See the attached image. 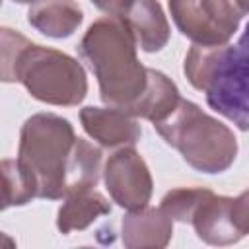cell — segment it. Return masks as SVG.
Returning a JSON list of instances; mask_svg holds the SVG:
<instances>
[{
  "label": "cell",
  "instance_id": "6da1fadb",
  "mask_svg": "<svg viewBox=\"0 0 249 249\" xmlns=\"http://www.w3.org/2000/svg\"><path fill=\"white\" fill-rule=\"evenodd\" d=\"M2 82H19L27 93L47 105L76 107L88 95L82 62L58 49L29 41L16 29L2 27Z\"/></svg>",
  "mask_w": 249,
  "mask_h": 249
},
{
  "label": "cell",
  "instance_id": "7a4b0ae2",
  "mask_svg": "<svg viewBox=\"0 0 249 249\" xmlns=\"http://www.w3.org/2000/svg\"><path fill=\"white\" fill-rule=\"evenodd\" d=\"M76 49L97 78L101 101L130 113L148 88V68L138 60V45L124 21L111 14L97 18Z\"/></svg>",
  "mask_w": 249,
  "mask_h": 249
},
{
  "label": "cell",
  "instance_id": "3957f363",
  "mask_svg": "<svg viewBox=\"0 0 249 249\" xmlns=\"http://www.w3.org/2000/svg\"><path fill=\"white\" fill-rule=\"evenodd\" d=\"M74 126L54 113H35L21 124L16 161L27 175L37 198L68 196L72 165L78 150Z\"/></svg>",
  "mask_w": 249,
  "mask_h": 249
},
{
  "label": "cell",
  "instance_id": "277c9868",
  "mask_svg": "<svg viewBox=\"0 0 249 249\" xmlns=\"http://www.w3.org/2000/svg\"><path fill=\"white\" fill-rule=\"evenodd\" d=\"M156 132L175 148L196 171L216 175L230 169L237 158V138L233 130L204 113L196 103L181 99L175 111L154 124Z\"/></svg>",
  "mask_w": 249,
  "mask_h": 249
},
{
  "label": "cell",
  "instance_id": "5b68a950",
  "mask_svg": "<svg viewBox=\"0 0 249 249\" xmlns=\"http://www.w3.org/2000/svg\"><path fill=\"white\" fill-rule=\"evenodd\" d=\"M171 18L193 45H228L239 29L245 10L241 0H171Z\"/></svg>",
  "mask_w": 249,
  "mask_h": 249
},
{
  "label": "cell",
  "instance_id": "8992f818",
  "mask_svg": "<svg viewBox=\"0 0 249 249\" xmlns=\"http://www.w3.org/2000/svg\"><path fill=\"white\" fill-rule=\"evenodd\" d=\"M206 103L239 130H249V21L239 41L230 45Z\"/></svg>",
  "mask_w": 249,
  "mask_h": 249
},
{
  "label": "cell",
  "instance_id": "52a82bcc",
  "mask_svg": "<svg viewBox=\"0 0 249 249\" xmlns=\"http://www.w3.org/2000/svg\"><path fill=\"white\" fill-rule=\"evenodd\" d=\"M101 175L109 196L121 208L132 212L148 206L154 181L146 160L134 150V146L115 150L107 158Z\"/></svg>",
  "mask_w": 249,
  "mask_h": 249
},
{
  "label": "cell",
  "instance_id": "ba28073f",
  "mask_svg": "<svg viewBox=\"0 0 249 249\" xmlns=\"http://www.w3.org/2000/svg\"><path fill=\"white\" fill-rule=\"evenodd\" d=\"M95 8L121 18L132 33L138 49H142L144 53H158L169 41L171 29L160 2H95Z\"/></svg>",
  "mask_w": 249,
  "mask_h": 249
},
{
  "label": "cell",
  "instance_id": "9c48e42d",
  "mask_svg": "<svg viewBox=\"0 0 249 249\" xmlns=\"http://www.w3.org/2000/svg\"><path fill=\"white\" fill-rule=\"evenodd\" d=\"M231 196L216 195L214 191L204 189V195L191 212L187 224L195 228L196 237L206 245L228 247L241 239L231 222Z\"/></svg>",
  "mask_w": 249,
  "mask_h": 249
},
{
  "label": "cell",
  "instance_id": "30bf717a",
  "mask_svg": "<svg viewBox=\"0 0 249 249\" xmlns=\"http://www.w3.org/2000/svg\"><path fill=\"white\" fill-rule=\"evenodd\" d=\"M80 123L89 138L103 148L134 146L142 136V126L128 113L115 107L88 105L80 109Z\"/></svg>",
  "mask_w": 249,
  "mask_h": 249
},
{
  "label": "cell",
  "instance_id": "8fae6325",
  "mask_svg": "<svg viewBox=\"0 0 249 249\" xmlns=\"http://www.w3.org/2000/svg\"><path fill=\"white\" fill-rule=\"evenodd\" d=\"M173 235V220L158 206L126 212L121 222L124 249H165Z\"/></svg>",
  "mask_w": 249,
  "mask_h": 249
},
{
  "label": "cell",
  "instance_id": "7c38bea8",
  "mask_svg": "<svg viewBox=\"0 0 249 249\" xmlns=\"http://www.w3.org/2000/svg\"><path fill=\"white\" fill-rule=\"evenodd\" d=\"M105 214H111V202L99 191H78L68 195L60 204L56 212V228L60 233L82 231Z\"/></svg>",
  "mask_w": 249,
  "mask_h": 249
},
{
  "label": "cell",
  "instance_id": "4fadbf2b",
  "mask_svg": "<svg viewBox=\"0 0 249 249\" xmlns=\"http://www.w3.org/2000/svg\"><path fill=\"white\" fill-rule=\"evenodd\" d=\"M181 99L183 97L179 95V89L171 78L160 70L148 68V88L128 115L134 119H146L156 124L169 117Z\"/></svg>",
  "mask_w": 249,
  "mask_h": 249
},
{
  "label": "cell",
  "instance_id": "5bb4252c",
  "mask_svg": "<svg viewBox=\"0 0 249 249\" xmlns=\"http://www.w3.org/2000/svg\"><path fill=\"white\" fill-rule=\"evenodd\" d=\"M84 12L76 2H35L27 10V21L39 33L64 39L70 37L82 23Z\"/></svg>",
  "mask_w": 249,
  "mask_h": 249
},
{
  "label": "cell",
  "instance_id": "9a60e30c",
  "mask_svg": "<svg viewBox=\"0 0 249 249\" xmlns=\"http://www.w3.org/2000/svg\"><path fill=\"white\" fill-rule=\"evenodd\" d=\"M228 51H230V43L218 45V47L191 45V49L185 54L183 72L195 89H200L204 93L210 91V88L214 86V82L222 70Z\"/></svg>",
  "mask_w": 249,
  "mask_h": 249
},
{
  "label": "cell",
  "instance_id": "2e32d148",
  "mask_svg": "<svg viewBox=\"0 0 249 249\" xmlns=\"http://www.w3.org/2000/svg\"><path fill=\"white\" fill-rule=\"evenodd\" d=\"M2 183H4V200H2L4 210L10 206H23L29 200L37 198L31 181L21 171L16 160H2Z\"/></svg>",
  "mask_w": 249,
  "mask_h": 249
},
{
  "label": "cell",
  "instance_id": "e0dca14e",
  "mask_svg": "<svg viewBox=\"0 0 249 249\" xmlns=\"http://www.w3.org/2000/svg\"><path fill=\"white\" fill-rule=\"evenodd\" d=\"M231 222L241 237L249 235V189L231 200Z\"/></svg>",
  "mask_w": 249,
  "mask_h": 249
},
{
  "label": "cell",
  "instance_id": "ac0fdd59",
  "mask_svg": "<svg viewBox=\"0 0 249 249\" xmlns=\"http://www.w3.org/2000/svg\"><path fill=\"white\" fill-rule=\"evenodd\" d=\"M2 249H16V241L8 233H2Z\"/></svg>",
  "mask_w": 249,
  "mask_h": 249
},
{
  "label": "cell",
  "instance_id": "d6986e66",
  "mask_svg": "<svg viewBox=\"0 0 249 249\" xmlns=\"http://www.w3.org/2000/svg\"><path fill=\"white\" fill-rule=\"evenodd\" d=\"M78 249H95V247H88V245H86V247H78Z\"/></svg>",
  "mask_w": 249,
  "mask_h": 249
}]
</instances>
